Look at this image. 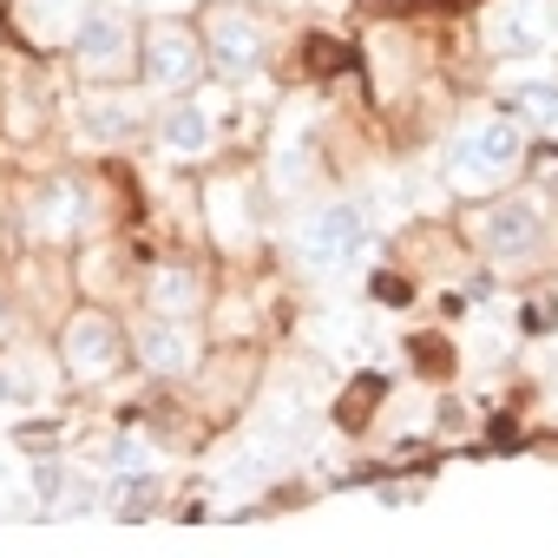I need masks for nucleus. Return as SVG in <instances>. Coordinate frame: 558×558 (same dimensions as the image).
Listing matches in <instances>:
<instances>
[{"instance_id":"f257e3e1","label":"nucleus","mask_w":558,"mask_h":558,"mask_svg":"<svg viewBox=\"0 0 558 558\" xmlns=\"http://www.w3.org/2000/svg\"><path fill=\"white\" fill-rule=\"evenodd\" d=\"M519 165H525V119H512L506 106L466 119L460 138H453V151H447V178H453L460 191H493V184H506Z\"/></svg>"},{"instance_id":"f03ea898","label":"nucleus","mask_w":558,"mask_h":558,"mask_svg":"<svg viewBox=\"0 0 558 558\" xmlns=\"http://www.w3.org/2000/svg\"><path fill=\"white\" fill-rule=\"evenodd\" d=\"M362 243H368V217H362L355 197H323V204H310V210L296 217V230H290V256H296L310 276L349 269V263L362 256Z\"/></svg>"},{"instance_id":"7ed1b4c3","label":"nucleus","mask_w":558,"mask_h":558,"mask_svg":"<svg viewBox=\"0 0 558 558\" xmlns=\"http://www.w3.org/2000/svg\"><path fill=\"white\" fill-rule=\"evenodd\" d=\"M545 243H551V223H545L538 197H499V204L480 210V250H486L499 269H525V263H538Z\"/></svg>"},{"instance_id":"20e7f679","label":"nucleus","mask_w":558,"mask_h":558,"mask_svg":"<svg viewBox=\"0 0 558 558\" xmlns=\"http://www.w3.org/2000/svg\"><path fill=\"white\" fill-rule=\"evenodd\" d=\"M73 60H80L86 80H119V73H132V60H138L132 14H125V8H86L80 27H73Z\"/></svg>"},{"instance_id":"39448f33","label":"nucleus","mask_w":558,"mask_h":558,"mask_svg":"<svg viewBox=\"0 0 558 558\" xmlns=\"http://www.w3.org/2000/svg\"><path fill=\"white\" fill-rule=\"evenodd\" d=\"M119 362H125V336L106 310H80L60 329V368L73 381H106V375H119Z\"/></svg>"},{"instance_id":"423d86ee","label":"nucleus","mask_w":558,"mask_h":558,"mask_svg":"<svg viewBox=\"0 0 558 558\" xmlns=\"http://www.w3.org/2000/svg\"><path fill=\"white\" fill-rule=\"evenodd\" d=\"M138 60H145V86H151V93H191L210 53H204V34H191V27L165 21V27H151V34H145Z\"/></svg>"},{"instance_id":"0eeeda50","label":"nucleus","mask_w":558,"mask_h":558,"mask_svg":"<svg viewBox=\"0 0 558 558\" xmlns=\"http://www.w3.org/2000/svg\"><path fill=\"white\" fill-rule=\"evenodd\" d=\"M204 53H210L217 73L243 80V73L263 66V53H269V27H263L250 8H217V14L204 21Z\"/></svg>"},{"instance_id":"6e6552de","label":"nucleus","mask_w":558,"mask_h":558,"mask_svg":"<svg viewBox=\"0 0 558 558\" xmlns=\"http://www.w3.org/2000/svg\"><path fill=\"white\" fill-rule=\"evenodd\" d=\"M486 47L499 60H532L551 47V8L545 0H499L486 14Z\"/></svg>"},{"instance_id":"1a4fd4ad","label":"nucleus","mask_w":558,"mask_h":558,"mask_svg":"<svg viewBox=\"0 0 558 558\" xmlns=\"http://www.w3.org/2000/svg\"><path fill=\"white\" fill-rule=\"evenodd\" d=\"M132 355L151 375H191L197 368V329H191V316H151V323H138Z\"/></svg>"},{"instance_id":"9d476101","label":"nucleus","mask_w":558,"mask_h":558,"mask_svg":"<svg viewBox=\"0 0 558 558\" xmlns=\"http://www.w3.org/2000/svg\"><path fill=\"white\" fill-rule=\"evenodd\" d=\"M210 145H217V119L204 99H171L158 112V151L171 165H197V158H210Z\"/></svg>"},{"instance_id":"9b49d317","label":"nucleus","mask_w":558,"mask_h":558,"mask_svg":"<svg viewBox=\"0 0 558 558\" xmlns=\"http://www.w3.org/2000/svg\"><path fill=\"white\" fill-rule=\"evenodd\" d=\"M499 99H506V112L512 119H525V132L532 125H558V73H545V66H512V73H499Z\"/></svg>"},{"instance_id":"f8f14e48","label":"nucleus","mask_w":558,"mask_h":558,"mask_svg":"<svg viewBox=\"0 0 558 558\" xmlns=\"http://www.w3.org/2000/svg\"><path fill=\"white\" fill-rule=\"evenodd\" d=\"M138 119H145L138 99H125V93H93V99L80 106V138H86V145H119V138L138 132Z\"/></svg>"},{"instance_id":"ddd939ff","label":"nucleus","mask_w":558,"mask_h":558,"mask_svg":"<svg viewBox=\"0 0 558 558\" xmlns=\"http://www.w3.org/2000/svg\"><path fill=\"white\" fill-rule=\"evenodd\" d=\"M145 303H151V316H197V303H204L197 269L191 263H158L145 276Z\"/></svg>"},{"instance_id":"4468645a","label":"nucleus","mask_w":558,"mask_h":558,"mask_svg":"<svg viewBox=\"0 0 558 558\" xmlns=\"http://www.w3.org/2000/svg\"><path fill=\"white\" fill-rule=\"evenodd\" d=\"M53 395V375L40 355H0V408H40Z\"/></svg>"},{"instance_id":"2eb2a0df","label":"nucleus","mask_w":558,"mask_h":558,"mask_svg":"<svg viewBox=\"0 0 558 558\" xmlns=\"http://www.w3.org/2000/svg\"><path fill=\"white\" fill-rule=\"evenodd\" d=\"M112 473H158V447L125 427V434L112 440Z\"/></svg>"},{"instance_id":"dca6fc26","label":"nucleus","mask_w":558,"mask_h":558,"mask_svg":"<svg viewBox=\"0 0 558 558\" xmlns=\"http://www.w3.org/2000/svg\"><path fill=\"white\" fill-rule=\"evenodd\" d=\"M27 223H34V230H66V223H73V184H47L40 210H27Z\"/></svg>"},{"instance_id":"f3484780","label":"nucleus","mask_w":558,"mask_h":558,"mask_svg":"<svg viewBox=\"0 0 558 558\" xmlns=\"http://www.w3.org/2000/svg\"><path fill=\"white\" fill-rule=\"evenodd\" d=\"M236 197H243L236 184H217V191H210V204H217V236H223V243H243V236H250V210L236 217Z\"/></svg>"},{"instance_id":"a211bd4d","label":"nucleus","mask_w":558,"mask_h":558,"mask_svg":"<svg viewBox=\"0 0 558 558\" xmlns=\"http://www.w3.org/2000/svg\"><path fill=\"white\" fill-rule=\"evenodd\" d=\"M303 178H310V145L303 138H283V151H276V184L296 191Z\"/></svg>"},{"instance_id":"6ab92c4d","label":"nucleus","mask_w":558,"mask_h":558,"mask_svg":"<svg viewBox=\"0 0 558 558\" xmlns=\"http://www.w3.org/2000/svg\"><path fill=\"white\" fill-rule=\"evenodd\" d=\"M14 329V310H8V296H0V336H8Z\"/></svg>"},{"instance_id":"aec40b11","label":"nucleus","mask_w":558,"mask_h":558,"mask_svg":"<svg viewBox=\"0 0 558 558\" xmlns=\"http://www.w3.org/2000/svg\"><path fill=\"white\" fill-rule=\"evenodd\" d=\"M125 8H165V0H125Z\"/></svg>"}]
</instances>
